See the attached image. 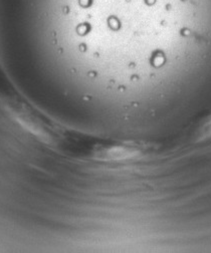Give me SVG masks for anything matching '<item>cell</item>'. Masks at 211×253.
Returning a JSON list of instances; mask_svg holds the SVG:
<instances>
[{
	"label": "cell",
	"instance_id": "6da1fadb",
	"mask_svg": "<svg viewBox=\"0 0 211 253\" xmlns=\"http://www.w3.org/2000/svg\"><path fill=\"white\" fill-rule=\"evenodd\" d=\"M201 138H208L211 136V121H209L201 129Z\"/></svg>",
	"mask_w": 211,
	"mask_h": 253
}]
</instances>
